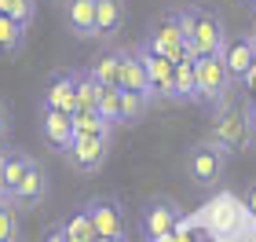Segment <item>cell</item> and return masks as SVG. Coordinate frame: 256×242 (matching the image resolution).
<instances>
[{
	"label": "cell",
	"instance_id": "cell-11",
	"mask_svg": "<svg viewBox=\"0 0 256 242\" xmlns=\"http://www.w3.org/2000/svg\"><path fill=\"white\" fill-rule=\"evenodd\" d=\"M224 63H227L230 77H234V85H238V81H249L252 66H256L252 33H246V37H227V44H224Z\"/></svg>",
	"mask_w": 256,
	"mask_h": 242
},
{
	"label": "cell",
	"instance_id": "cell-15",
	"mask_svg": "<svg viewBox=\"0 0 256 242\" xmlns=\"http://www.w3.org/2000/svg\"><path fill=\"white\" fill-rule=\"evenodd\" d=\"M121 88L124 92H146L150 96V77H146V66H143L139 48H121Z\"/></svg>",
	"mask_w": 256,
	"mask_h": 242
},
{
	"label": "cell",
	"instance_id": "cell-21",
	"mask_svg": "<svg viewBox=\"0 0 256 242\" xmlns=\"http://www.w3.org/2000/svg\"><path fill=\"white\" fill-rule=\"evenodd\" d=\"M150 99L146 92H124L121 88V125H136V121H143L146 118V110H150Z\"/></svg>",
	"mask_w": 256,
	"mask_h": 242
},
{
	"label": "cell",
	"instance_id": "cell-28",
	"mask_svg": "<svg viewBox=\"0 0 256 242\" xmlns=\"http://www.w3.org/2000/svg\"><path fill=\"white\" fill-rule=\"evenodd\" d=\"M0 15L15 19L18 26H30L33 15H37V8H33V0H0Z\"/></svg>",
	"mask_w": 256,
	"mask_h": 242
},
{
	"label": "cell",
	"instance_id": "cell-23",
	"mask_svg": "<svg viewBox=\"0 0 256 242\" xmlns=\"http://www.w3.org/2000/svg\"><path fill=\"white\" fill-rule=\"evenodd\" d=\"M26 41V26H18L15 19L0 15V55H15Z\"/></svg>",
	"mask_w": 256,
	"mask_h": 242
},
{
	"label": "cell",
	"instance_id": "cell-26",
	"mask_svg": "<svg viewBox=\"0 0 256 242\" xmlns=\"http://www.w3.org/2000/svg\"><path fill=\"white\" fill-rule=\"evenodd\" d=\"M0 242H18V205L11 198L0 202Z\"/></svg>",
	"mask_w": 256,
	"mask_h": 242
},
{
	"label": "cell",
	"instance_id": "cell-6",
	"mask_svg": "<svg viewBox=\"0 0 256 242\" xmlns=\"http://www.w3.org/2000/svg\"><path fill=\"white\" fill-rule=\"evenodd\" d=\"M183 209L172 198H150L143 205V216H139V227H143L146 238H168L180 227Z\"/></svg>",
	"mask_w": 256,
	"mask_h": 242
},
{
	"label": "cell",
	"instance_id": "cell-4",
	"mask_svg": "<svg viewBox=\"0 0 256 242\" xmlns=\"http://www.w3.org/2000/svg\"><path fill=\"white\" fill-rule=\"evenodd\" d=\"M227 158H230V154H227L220 143H212V140L194 143L190 154H187V172H190V180L198 183V187H216V183L224 180Z\"/></svg>",
	"mask_w": 256,
	"mask_h": 242
},
{
	"label": "cell",
	"instance_id": "cell-7",
	"mask_svg": "<svg viewBox=\"0 0 256 242\" xmlns=\"http://www.w3.org/2000/svg\"><path fill=\"white\" fill-rule=\"evenodd\" d=\"M110 154V136H74V143L62 151V158L80 172H99Z\"/></svg>",
	"mask_w": 256,
	"mask_h": 242
},
{
	"label": "cell",
	"instance_id": "cell-5",
	"mask_svg": "<svg viewBox=\"0 0 256 242\" xmlns=\"http://www.w3.org/2000/svg\"><path fill=\"white\" fill-rule=\"evenodd\" d=\"M143 44H146L150 52H158V55H165V59H172V63H183V59L190 55V48H187V33H183L176 11L161 15L154 26H150V33H146Z\"/></svg>",
	"mask_w": 256,
	"mask_h": 242
},
{
	"label": "cell",
	"instance_id": "cell-24",
	"mask_svg": "<svg viewBox=\"0 0 256 242\" xmlns=\"http://www.w3.org/2000/svg\"><path fill=\"white\" fill-rule=\"evenodd\" d=\"M62 235H66V242H92L96 238V224H92V216L80 209L62 224Z\"/></svg>",
	"mask_w": 256,
	"mask_h": 242
},
{
	"label": "cell",
	"instance_id": "cell-32",
	"mask_svg": "<svg viewBox=\"0 0 256 242\" xmlns=\"http://www.w3.org/2000/svg\"><path fill=\"white\" fill-rule=\"evenodd\" d=\"M44 242H66V235H62V227H55V231H52L48 238H44Z\"/></svg>",
	"mask_w": 256,
	"mask_h": 242
},
{
	"label": "cell",
	"instance_id": "cell-30",
	"mask_svg": "<svg viewBox=\"0 0 256 242\" xmlns=\"http://www.w3.org/2000/svg\"><path fill=\"white\" fill-rule=\"evenodd\" d=\"M172 242H202L198 231H172Z\"/></svg>",
	"mask_w": 256,
	"mask_h": 242
},
{
	"label": "cell",
	"instance_id": "cell-39",
	"mask_svg": "<svg viewBox=\"0 0 256 242\" xmlns=\"http://www.w3.org/2000/svg\"><path fill=\"white\" fill-rule=\"evenodd\" d=\"M252 48H256V37H252Z\"/></svg>",
	"mask_w": 256,
	"mask_h": 242
},
{
	"label": "cell",
	"instance_id": "cell-37",
	"mask_svg": "<svg viewBox=\"0 0 256 242\" xmlns=\"http://www.w3.org/2000/svg\"><path fill=\"white\" fill-rule=\"evenodd\" d=\"M4 154H8V151H4V147H0V161H4Z\"/></svg>",
	"mask_w": 256,
	"mask_h": 242
},
{
	"label": "cell",
	"instance_id": "cell-38",
	"mask_svg": "<svg viewBox=\"0 0 256 242\" xmlns=\"http://www.w3.org/2000/svg\"><path fill=\"white\" fill-rule=\"evenodd\" d=\"M202 242H212V238H205V235H202Z\"/></svg>",
	"mask_w": 256,
	"mask_h": 242
},
{
	"label": "cell",
	"instance_id": "cell-8",
	"mask_svg": "<svg viewBox=\"0 0 256 242\" xmlns=\"http://www.w3.org/2000/svg\"><path fill=\"white\" fill-rule=\"evenodd\" d=\"M136 48H139V55H143V66H146V77H150V96L172 103V85H176V63L165 59V55H158V52H150L146 44H136Z\"/></svg>",
	"mask_w": 256,
	"mask_h": 242
},
{
	"label": "cell",
	"instance_id": "cell-12",
	"mask_svg": "<svg viewBox=\"0 0 256 242\" xmlns=\"http://www.w3.org/2000/svg\"><path fill=\"white\" fill-rule=\"evenodd\" d=\"M242 202L234 194H220V198L208 202V227L216 235H238L242 231Z\"/></svg>",
	"mask_w": 256,
	"mask_h": 242
},
{
	"label": "cell",
	"instance_id": "cell-27",
	"mask_svg": "<svg viewBox=\"0 0 256 242\" xmlns=\"http://www.w3.org/2000/svg\"><path fill=\"white\" fill-rule=\"evenodd\" d=\"M99 114H102V121L114 125V129L121 125V88H102V96H99Z\"/></svg>",
	"mask_w": 256,
	"mask_h": 242
},
{
	"label": "cell",
	"instance_id": "cell-34",
	"mask_svg": "<svg viewBox=\"0 0 256 242\" xmlns=\"http://www.w3.org/2000/svg\"><path fill=\"white\" fill-rule=\"evenodd\" d=\"M4 198H11V194H8V191H4V183H0V202H4Z\"/></svg>",
	"mask_w": 256,
	"mask_h": 242
},
{
	"label": "cell",
	"instance_id": "cell-13",
	"mask_svg": "<svg viewBox=\"0 0 256 242\" xmlns=\"http://www.w3.org/2000/svg\"><path fill=\"white\" fill-rule=\"evenodd\" d=\"M40 132L44 140H48L55 151H66L70 143H74V114H62V110H52V107H40Z\"/></svg>",
	"mask_w": 256,
	"mask_h": 242
},
{
	"label": "cell",
	"instance_id": "cell-36",
	"mask_svg": "<svg viewBox=\"0 0 256 242\" xmlns=\"http://www.w3.org/2000/svg\"><path fill=\"white\" fill-rule=\"evenodd\" d=\"M242 4H249V8H256V0H242Z\"/></svg>",
	"mask_w": 256,
	"mask_h": 242
},
{
	"label": "cell",
	"instance_id": "cell-2",
	"mask_svg": "<svg viewBox=\"0 0 256 242\" xmlns=\"http://www.w3.org/2000/svg\"><path fill=\"white\" fill-rule=\"evenodd\" d=\"M180 15V26L187 33V48L194 59H205V55H224V44H227V30H224V19L216 11H205V8H183L176 11Z\"/></svg>",
	"mask_w": 256,
	"mask_h": 242
},
{
	"label": "cell",
	"instance_id": "cell-31",
	"mask_svg": "<svg viewBox=\"0 0 256 242\" xmlns=\"http://www.w3.org/2000/svg\"><path fill=\"white\" fill-rule=\"evenodd\" d=\"M246 209H249V213H256V183H252L249 194H246Z\"/></svg>",
	"mask_w": 256,
	"mask_h": 242
},
{
	"label": "cell",
	"instance_id": "cell-9",
	"mask_svg": "<svg viewBox=\"0 0 256 242\" xmlns=\"http://www.w3.org/2000/svg\"><path fill=\"white\" fill-rule=\"evenodd\" d=\"M84 213L92 216V224H96V235L124 242V213H121L118 198H92L84 205Z\"/></svg>",
	"mask_w": 256,
	"mask_h": 242
},
{
	"label": "cell",
	"instance_id": "cell-33",
	"mask_svg": "<svg viewBox=\"0 0 256 242\" xmlns=\"http://www.w3.org/2000/svg\"><path fill=\"white\" fill-rule=\"evenodd\" d=\"M92 242H118V238H106V235H96V238H92Z\"/></svg>",
	"mask_w": 256,
	"mask_h": 242
},
{
	"label": "cell",
	"instance_id": "cell-10",
	"mask_svg": "<svg viewBox=\"0 0 256 242\" xmlns=\"http://www.w3.org/2000/svg\"><path fill=\"white\" fill-rule=\"evenodd\" d=\"M77 77L74 70H62L48 81V88H44V99L40 107H52V110H62V114H77Z\"/></svg>",
	"mask_w": 256,
	"mask_h": 242
},
{
	"label": "cell",
	"instance_id": "cell-25",
	"mask_svg": "<svg viewBox=\"0 0 256 242\" xmlns=\"http://www.w3.org/2000/svg\"><path fill=\"white\" fill-rule=\"evenodd\" d=\"M99 96H102V85L92 74H80L77 77V110H99Z\"/></svg>",
	"mask_w": 256,
	"mask_h": 242
},
{
	"label": "cell",
	"instance_id": "cell-18",
	"mask_svg": "<svg viewBox=\"0 0 256 242\" xmlns=\"http://www.w3.org/2000/svg\"><path fill=\"white\" fill-rule=\"evenodd\" d=\"M128 19V4L124 0H96V26L99 37H114Z\"/></svg>",
	"mask_w": 256,
	"mask_h": 242
},
{
	"label": "cell",
	"instance_id": "cell-3",
	"mask_svg": "<svg viewBox=\"0 0 256 242\" xmlns=\"http://www.w3.org/2000/svg\"><path fill=\"white\" fill-rule=\"evenodd\" d=\"M230 88H234V77H230L224 55H205L198 59V103L208 110H216L220 103L230 99Z\"/></svg>",
	"mask_w": 256,
	"mask_h": 242
},
{
	"label": "cell",
	"instance_id": "cell-19",
	"mask_svg": "<svg viewBox=\"0 0 256 242\" xmlns=\"http://www.w3.org/2000/svg\"><path fill=\"white\" fill-rule=\"evenodd\" d=\"M88 74L96 77L102 88H121V48L96 55V59H92V66H88Z\"/></svg>",
	"mask_w": 256,
	"mask_h": 242
},
{
	"label": "cell",
	"instance_id": "cell-17",
	"mask_svg": "<svg viewBox=\"0 0 256 242\" xmlns=\"http://www.w3.org/2000/svg\"><path fill=\"white\" fill-rule=\"evenodd\" d=\"M172 103H198V59H194V55H187L183 63H176Z\"/></svg>",
	"mask_w": 256,
	"mask_h": 242
},
{
	"label": "cell",
	"instance_id": "cell-14",
	"mask_svg": "<svg viewBox=\"0 0 256 242\" xmlns=\"http://www.w3.org/2000/svg\"><path fill=\"white\" fill-rule=\"evenodd\" d=\"M62 11H66V26H70L74 37H80V41L99 37V26H96V0H66Z\"/></svg>",
	"mask_w": 256,
	"mask_h": 242
},
{
	"label": "cell",
	"instance_id": "cell-29",
	"mask_svg": "<svg viewBox=\"0 0 256 242\" xmlns=\"http://www.w3.org/2000/svg\"><path fill=\"white\" fill-rule=\"evenodd\" d=\"M8 129H11V110L4 107V99H0V136H4Z\"/></svg>",
	"mask_w": 256,
	"mask_h": 242
},
{
	"label": "cell",
	"instance_id": "cell-35",
	"mask_svg": "<svg viewBox=\"0 0 256 242\" xmlns=\"http://www.w3.org/2000/svg\"><path fill=\"white\" fill-rule=\"evenodd\" d=\"M249 33H252V37H256V15H252V30H249Z\"/></svg>",
	"mask_w": 256,
	"mask_h": 242
},
{
	"label": "cell",
	"instance_id": "cell-20",
	"mask_svg": "<svg viewBox=\"0 0 256 242\" xmlns=\"http://www.w3.org/2000/svg\"><path fill=\"white\" fill-rule=\"evenodd\" d=\"M33 169V158L26 154V151H8L4 154V161H0V183H4V191L11 194L22 183V176Z\"/></svg>",
	"mask_w": 256,
	"mask_h": 242
},
{
	"label": "cell",
	"instance_id": "cell-22",
	"mask_svg": "<svg viewBox=\"0 0 256 242\" xmlns=\"http://www.w3.org/2000/svg\"><path fill=\"white\" fill-rule=\"evenodd\" d=\"M74 132H77V136H110L114 125L102 121L99 110H77V114H74Z\"/></svg>",
	"mask_w": 256,
	"mask_h": 242
},
{
	"label": "cell",
	"instance_id": "cell-16",
	"mask_svg": "<svg viewBox=\"0 0 256 242\" xmlns=\"http://www.w3.org/2000/svg\"><path fill=\"white\" fill-rule=\"evenodd\" d=\"M44 194H48V176H44V169L33 161V169L22 176L18 187L11 191V202H15V205H37Z\"/></svg>",
	"mask_w": 256,
	"mask_h": 242
},
{
	"label": "cell",
	"instance_id": "cell-1",
	"mask_svg": "<svg viewBox=\"0 0 256 242\" xmlns=\"http://www.w3.org/2000/svg\"><path fill=\"white\" fill-rule=\"evenodd\" d=\"M208 140L220 143L227 154H242L249 151L256 140V110L242 107V103L227 99L212 110V129H208Z\"/></svg>",
	"mask_w": 256,
	"mask_h": 242
}]
</instances>
